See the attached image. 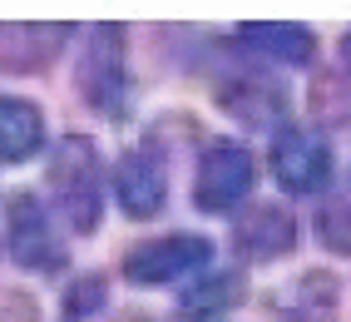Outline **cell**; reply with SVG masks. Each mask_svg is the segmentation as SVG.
Masks as SVG:
<instances>
[{
    "instance_id": "obj_17",
    "label": "cell",
    "mask_w": 351,
    "mask_h": 322,
    "mask_svg": "<svg viewBox=\"0 0 351 322\" xmlns=\"http://www.w3.org/2000/svg\"><path fill=\"white\" fill-rule=\"evenodd\" d=\"M341 55H346V65H351V30H346V40H341Z\"/></svg>"
},
{
    "instance_id": "obj_13",
    "label": "cell",
    "mask_w": 351,
    "mask_h": 322,
    "mask_svg": "<svg viewBox=\"0 0 351 322\" xmlns=\"http://www.w3.org/2000/svg\"><path fill=\"white\" fill-rule=\"evenodd\" d=\"M45 144V114L40 104L20 95H0V164H25Z\"/></svg>"
},
{
    "instance_id": "obj_16",
    "label": "cell",
    "mask_w": 351,
    "mask_h": 322,
    "mask_svg": "<svg viewBox=\"0 0 351 322\" xmlns=\"http://www.w3.org/2000/svg\"><path fill=\"white\" fill-rule=\"evenodd\" d=\"M104 308V278H80L75 288L64 292V317L69 322H80L89 312H99Z\"/></svg>"
},
{
    "instance_id": "obj_3",
    "label": "cell",
    "mask_w": 351,
    "mask_h": 322,
    "mask_svg": "<svg viewBox=\"0 0 351 322\" xmlns=\"http://www.w3.org/2000/svg\"><path fill=\"white\" fill-rule=\"evenodd\" d=\"M252 183H257L252 149H243L238 139H213L193 174V203H198V214H232L247 203Z\"/></svg>"
},
{
    "instance_id": "obj_5",
    "label": "cell",
    "mask_w": 351,
    "mask_h": 322,
    "mask_svg": "<svg viewBox=\"0 0 351 322\" xmlns=\"http://www.w3.org/2000/svg\"><path fill=\"white\" fill-rule=\"evenodd\" d=\"M5 238H10V258L15 268L25 273H45V278H55L64 273V243L55 233V218L50 209L35 198V194H15L10 209H5Z\"/></svg>"
},
{
    "instance_id": "obj_1",
    "label": "cell",
    "mask_w": 351,
    "mask_h": 322,
    "mask_svg": "<svg viewBox=\"0 0 351 322\" xmlns=\"http://www.w3.org/2000/svg\"><path fill=\"white\" fill-rule=\"evenodd\" d=\"M45 183H50L55 214L64 218L69 233H95L104 218V159L89 134H60Z\"/></svg>"
},
{
    "instance_id": "obj_10",
    "label": "cell",
    "mask_w": 351,
    "mask_h": 322,
    "mask_svg": "<svg viewBox=\"0 0 351 322\" xmlns=\"http://www.w3.org/2000/svg\"><path fill=\"white\" fill-rule=\"evenodd\" d=\"M213 89H218V104L232 114V119H243V124H277V129L287 124V89L277 80H267V75L232 70Z\"/></svg>"
},
{
    "instance_id": "obj_15",
    "label": "cell",
    "mask_w": 351,
    "mask_h": 322,
    "mask_svg": "<svg viewBox=\"0 0 351 322\" xmlns=\"http://www.w3.org/2000/svg\"><path fill=\"white\" fill-rule=\"evenodd\" d=\"M317 238L332 253L351 258V174L337 179V189L326 194V203L317 209Z\"/></svg>"
},
{
    "instance_id": "obj_9",
    "label": "cell",
    "mask_w": 351,
    "mask_h": 322,
    "mask_svg": "<svg viewBox=\"0 0 351 322\" xmlns=\"http://www.w3.org/2000/svg\"><path fill=\"white\" fill-rule=\"evenodd\" d=\"M69 25L45 20H0V75H40L64 50Z\"/></svg>"
},
{
    "instance_id": "obj_6",
    "label": "cell",
    "mask_w": 351,
    "mask_h": 322,
    "mask_svg": "<svg viewBox=\"0 0 351 322\" xmlns=\"http://www.w3.org/2000/svg\"><path fill=\"white\" fill-rule=\"evenodd\" d=\"M213 258V243L198 238V233H169V238H149V243H134L124 253V278L138 288H169L183 283L189 273L208 268Z\"/></svg>"
},
{
    "instance_id": "obj_12",
    "label": "cell",
    "mask_w": 351,
    "mask_h": 322,
    "mask_svg": "<svg viewBox=\"0 0 351 322\" xmlns=\"http://www.w3.org/2000/svg\"><path fill=\"white\" fill-rule=\"evenodd\" d=\"M341 283L326 268H307L297 283H282L272 292V312L282 322H337Z\"/></svg>"
},
{
    "instance_id": "obj_7",
    "label": "cell",
    "mask_w": 351,
    "mask_h": 322,
    "mask_svg": "<svg viewBox=\"0 0 351 322\" xmlns=\"http://www.w3.org/2000/svg\"><path fill=\"white\" fill-rule=\"evenodd\" d=\"M232 248L252 268L277 263L297 248V218L282 203H243V214L232 218Z\"/></svg>"
},
{
    "instance_id": "obj_4",
    "label": "cell",
    "mask_w": 351,
    "mask_h": 322,
    "mask_svg": "<svg viewBox=\"0 0 351 322\" xmlns=\"http://www.w3.org/2000/svg\"><path fill=\"white\" fill-rule=\"evenodd\" d=\"M267 169L277 179V189L287 194H317L332 183V144L307 124H282L272 134Z\"/></svg>"
},
{
    "instance_id": "obj_2",
    "label": "cell",
    "mask_w": 351,
    "mask_h": 322,
    "mask_svg": "<svg viewBox=\"0 0 351 322\" xmlns=\"http://www.w3.org/2000/svg\"><path fill=\"white\" fill-rule=\"evenodd\" d=\"M80 100L89 109L109 114V119H124L129 114V95H134V80H129V60H124V25H95L89 30V50L80 55Z\"/></svg>"
},
{
    "instance_id": "obj_11",
    "label": "cell",
    "mask_w": 351,
    "mask_h": 322,
    "mask_svg": "<svg viewBox=\"0 0 351 322\" xmlns=\"http://www.w3.org/2000/svg\"><path fill=\"white\" fill-rule=\"evenodd\" d=\"M232 40L243 45L247 60H267L282 70H302L317 60V35L307 25H287V20H252V25L232 30Z\"/></svg>"
},
{
    "instance_id": "obj_14",
    "label": "cell",
    "mask_w": 351,
    "mask_h": 322,
    "mask_svg": "<svg viewBox=\"0 0 351 322\" xmlns=\"http://www.w3.org/2000/svg\"><path fill=\"white\" fill-rule=\"evenodd\" d=\"M238 297H243L238 273H208V278H198L178 292V322H218Z\"/></svg>"
},
{
    "instance_id": "obj_8",
    "label": "cell",
    "mask_w": 351,
    "mask_h": 322,
    "mask_svg": "<svg viewBox=\"0 0 351 322\" xmlns=\"http://www.w3.org/2000/svg\"><path fill=\"white\" fill-rule=\"evenodd\" d=\"M114 194H119L129 218H154L169 198V169H163V154L154 144H134L119 154L114 164Z\"/></svg>"
}]
</instances>
